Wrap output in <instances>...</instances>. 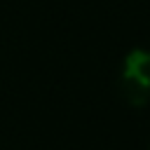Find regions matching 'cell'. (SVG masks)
Returning <instances> with one entry per match:
<instances>
[{"label": "cell", "mask_w": 150, "mask_h": 150, "mask_svg": "<svg viewBox=\"0 0 150 150\" xmlns=\"http://www.w3.org/2000/svg\"><path fill=\"white\" fill-rule=\"evenodd\" d=\"M120 89L129 105L143 108L150 101V52L131 49L124 56L120 73Z\"/></svg>", "instance_id": "cell-1"}]
</instances>
